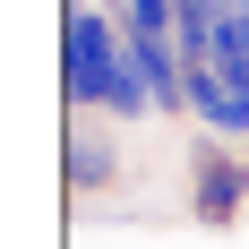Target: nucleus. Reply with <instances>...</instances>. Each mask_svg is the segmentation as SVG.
I'll list each match as a JSON object with an SVG mask.
<instances>
[{
	"mask_svg": "<svg viewBox=\"0 0 249 249\" xmlns=\"http://www.w3.org/2000/svg\"><path fill=\"white\" fill-rule=\"evenodd\" d=\"M121 69H129L121 18L103 0H69V35H60V95H69V112H103Z\"/></svg>",
	"mask_w": 249,
	"mask_h": 249,
	"instance_id": "1",
	"label": "nucleus"
},
{
	"mask_svg": "<svg viewBox=\"0 0 249 249\" xmlns=\"http://www.w3.org/2000/svg\"><path fill=\"white\" fill-rule=\"evenodd\" d=\"M241 206H249V155L215 129H198L189 138V215L206 232H224V224H241Z\"/></svg>",
	"mask_w": 249,
	"mask_h": 249,
	"instance_id": "2",
	"label": "nucleus"
},
{
	"mask_svg": "<svg viewBox=\"0 0 249 249\" xmlns=\"http://www.w3.org/2000/svg\"><path fill=\"white\" fill-rule=\"evenodd\" d=\"M112 180H121V146H112L103 112H69V189L77 198H103Z\"/></svg>",
	"mask_w": 249,
	"mask_h": 249,
	"instance_id": "3",
	"label": "nucleus"
},
{
	"mask_svg": "<svg viewBox=\"0 0 249 249\" xmlns=\"http://www.w3.org/2000/svg\"><path fill=\"white\" fill-rule=\"evenodd\" d=\"M232 9H241V0H232ZM241 26H249V9H241Z\"/></svg>",
	"mask_w": 249,
	"mask_h": 249,
	"instance_id": "4",
	"label": "nucleus"
}]
</instances>
